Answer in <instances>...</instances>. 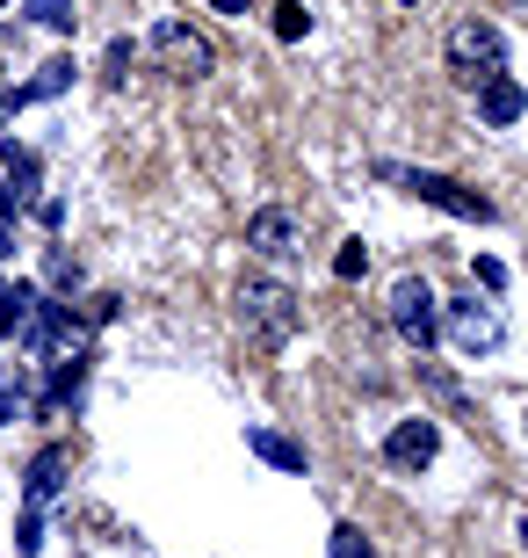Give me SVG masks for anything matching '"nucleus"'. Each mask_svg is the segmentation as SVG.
Listing matches in <instances>:
<instances>
[{
    "instance_id": "f257e3e1",
    "label": "nucleus",
    "mask_w": 528,
    "mask_h": 558,
    "mask_svg": "<svg viewBox=\"0 0 528 558\" xmlns=\"http://www.w3.org/2000/svg\"><path fill=\"white\" fill-rule=\"evenodd\" d=\"M232 305H240L246 341H261V349H290L297 327H305V298H297L290 283H275V276H246Z\"/></svg>"
},
{
    "instance_id": "f03ea898",
    "label": "nucleus",
    "mask_w": 528,
    "mask_h": 558,
    "mask_svg": "<svg viewBox=\"0 0 528 558\" xmlns=\"http://www.w3.org/2000/svg\"><path fill=\"white\" fill-rule=\"evenodd\" d=\"M442 65H449V81H492V73H507V37L492 29L486 15H456L449 22V37H442Z\"/></svg>"
},
{
    "instance_id": "7ed1b4c3",
    "label": "nucleus",
    "mask_w": 528,
    "mask_h": 558,
    "mask_svg": "<svg viewBox=\"0 0 528 558\" xmlns=\"http://www.w3.org/2000/svg\"><path fill=\"white\" fill-rule=\"evenodd\" d=\"M377 174H384V182H398L406 196H420V204L449 210V218H470V226H492V218H500V204H492V196H478L470 182H456V174H434V167H398V160H384Z\"/></svg>"
},
{
    "instance_id": "20e7f679",
    "label": "nucleus",
    "mask_w": 528,
    "mask_h": 558,
    "mask_svg": "<svg viewBox=\"0 0 528 558\" xmlns=\"http://www.w3.org/2000/svg\"><path fill=\"white\" fill-rule=\"evenodd\" d=\"M391 333H398L413 355H427L442 341V298L427 290V276H398V283H391Z\"/></svg>"
},
{
    "instance_id": "39448f33",
    "label": "nucleus",
    "mask_w": 528,
    "mask_h": 558,
    "mask_svg": "<svg viewBox=\"0 0 528 558\" xmlns=\"http://www.w3.org/2000/svg\"><path fill=\"white\" fill-rule=\"evenodd\" d=\"M152 59H160V73H174V81H210V73H218L210 37H204V29H188L182 15H167L160 29H152Z\"/></svg>"
},
{
    "instance_id": "423d86ee",
    "label": "nucleus",
    "mask_w": 528,
    "mask_h": 558,
    "mask_svg": "<svg viewBox=\"0 0 528 558\" xmlns=\"http://www.w3.org/2000/svg\"><path fill=\"white\" fill-rule=\"evenodd\" d=\"M442 333L456 341V355L478 363V355H492L500 341H507V319H500L492 305H478V298H456V305H442Z\"/></svg>"
},
{
    "instance_id": "0eeeda50",
    "label": "nucleus",
    "mask_w": 528,
    "mask_h": 558,
    "mask_svg": "<svg viewBox=\"0 0 528 558\" xmlns=\"http://www.w3.org/2000/svg\"><path fill=\"white\" fill-rule=\"evenodd\" d=\"M434 457H442V428H434L427 414L398 421V428L384 435V464H391V472H427Z\"/></svg>"
},
{
    "instance_id": "6e6552de",
    "label": "nucleus",
    "mask_w": 528,
    "mask_h": 558,
    "mask_svg": "<svg viewBox=\"0 0 528 558\" xmlns=\"http://www.w3.org/2000/svg\"><path fill=\"white\" fill-rule=\"evenodd\" d=\"M246 247L254 254H268V262H290V254H305V226H297V218H290V210H254V218H246Z\"/></svg>"
},
{
    "instance_id": "1a4fd4ad",
    "label": "nucleus",
    "mask_w": 528,
    "mask_h": 558,
    "mask_svg": "<svg viewBox=\"0 0 528 558\" xmlns=\"http://www.w3.org/2000/svg\"><path fill=\"white\" fill-rule=\"evenodd\" d=\"M29 196H37V153L15 145V138H0V218H15Z\"/></svg>"
},
{
    "instance_id": "9d476101",
    "label": "nucleus",
    "mask_w": 528,
    "mask_h": 558,
    "mask_svg": "<svg viewBox=\"0 0 528 558\" xmlns=\"http://www.w3.org/2000/svg\"><path fill=\"white\" fill-rule=\"evenodd\" d=\"M521 109H528V87L514 81V73H492V81H478V117H486L492 131L521 124Z\"/></svg>"
},
{
    "instance_id": "9b49d317",
    "label": "nucleus",
    "mask_w": 528,
    "mask_h": 558,
    "mask_svg": "<svg viewBox=\"0 0 528 558\" xmlns=\"http://www.w3.org/2000/svg\"><path fill=\"white\" fill-rule=\"evenodd\" d=\"M246 450L268 457L275 472H305V442H290V435H275V428H246Z\"/></svg>"
},
{
    "instance_id": "f8f14e48",
    "label": "nucleus",
    "mask_w": 528,
    "mask_h": 558,
    "mask_svg": "<svg viewBox=\"0 0 528 558\" xmlns=\"http://www.w3.org/2000/svg\"><path fill=\"white\" fill-rule=\"evenodd\" d=\"M65 81H73V59H51V65H37V81H29V87H8L0 102H8V109H22V102H44V95H59Z\"/></svg>"
},
{
    "instance_id": "ddd939ff",
    "label": "nucleus",
    "mask_w": 528,
    "mask_h": 558,
    "mask_svg": "<svg viewBox=\"0 0 528 558\" xmlns=\"http://www.w3.org/2000/svg\"><path fill=\"white\" fill-rule=\"evenodd\" d=\"M29 312H37V290L29 283H0V341H15L29 327Z\"/></svg>"
},
{
    "instance_id": "4468645a",
    "label": "nucleus",
    "mask_w": 528,
    "mask_h": 558,
    "mask_svg": "<svg viewBox=\"0 0 528 558\" xmlns=\"http://www.w3.org/2000/svg\"><path fill=\"white\" fill-rule=\"evenodd\" d=\"M65 486V450H44L37 464H29V500H51Z\"/></svg>"
},
{
    "instance_id": "2eb2a0df",
    "label": "nucleus",
    "mask_w": 528,
    "mask_h": 558,
    "mask_svg": "<svg viewBox=\"0 0 528 558\" xmlns=\"http://www.w3.org/2000/svg\"><path fill=\"white\" fill-rule=\"evenodd\" d=\"M22 15L37 22V29H73V22H81V8H73V0H22Z\"/></svg>"
},
{
    "instance_id": "dca6fc26",
    "label": "nucleus",
    "mask_w": 528,
    "mask_h": 558,
    "mask_svg": "<svg viewBox=\"0 0 528 558\" xmlns=\"http://www.w3.org/2000/svg\"><path fill=\"white\" fill-rule=\"evenodd\" d=\"M326 558H377V544H369L363 530H355V522H341V530L326 537Z\"/></svg>"
},
{
    "instance_id": "f3484780",
    "label": "nucleus",
    "mask_w": 528,
    "mask_h": 558,
    "mask_svg": "<svg viewBox=\"0 0 528 558\" xmlns=\"http://www.w3.org/2000/svg\"><path fill=\"white\" fill-rule=\"evenodd\" d=\"M305 29H311V8H305V0H283V8H275V37L297 44Z\"/></svg>"
},
{
    "instance_id": "a211bd4d",
    "label": "nucleus",
    "mask_w": 528,
    "mask_h": 558,
    "mask_svg": "<svg viewBox=\"0 0 528 558\" xmlns=\"http://www.w3.org/2000/svg\"><path fill=\"white\" fill-rule=\"evenodd\" d=\"M363 269H369V247H363V240H347V247L333 254V276H363Z\"/></svg>"
},
{
    "instance_id": "6ab92c4d",
    "label": "nucleus",
    "mask_w": 528,
    "mask_h": 558,
    "mask_svg": "<svg viewBox=\"0 0 528 558\" xmlns=\"http://www.w3.org/2000/svg\"><path fill=\"white\" fill-rule=\"evenodd\" d=\"M470 276H478V283H486V290H507V269H500L492 254H478V262H470Z\"/></svg>"
},
{
    "instance_id": "aec40b11",
    "label": "nucleus",
    "mask_w": 528,
    "mask_h": 558,
    "mask_svg": "<svg viewBox=\"0 0 528 558\" xmlns=\"http://www.w3.org/2000/svg\"><path fill=\"white\" fill-rule=\"evenodd\" d=\"M210 8H218V15H246V0H210Z\"/></svg>"
},
{
    "instance_id": "412c9836",
    "label": "nucleus",
    "mask_w": 528,
    "mask_h": 558,
    "mask_svg": "<svg viewBox=\"0 0 528 558\" xmlns=\"http://www.w3.org/2000/svg\"><path fill=\"white\" fill-rule=\"evenodd\" d=\"M0 421H15V399H8V392H0Z\"/></svg>"
},
{
    "instance_id": "4be33fe9",
    "label": "nucleus",
    "mask_w": 528,
    "mask_h": 558,
    "mask_svg": "<svg viewBox=\"0 0 528 558\" xmlns=\"http://www.w3.org/2000/svg\"><path fill=\"white\" fill-rule=\"evenodd\" d=\"M8 247H15V240H8V226H0V254H8Z\"/></svg>"
},
{
    "instance_id": "5701e85b",
    "label": "nucleus",
    "mask_w": 528,
    "mask_h": 558,
    "mask_svg": "<svg viewBox=\"0 0 528 558\" xmlns=\"http://www.w3.org/2000/svg\"><path fill=\"white\" fill-rule=\"evenodd\" d=\"M514 8H528V0H514Z\"/></svg>"
},
{
    "instance_id": "b1692460",
    "label": "nucleus",
    "mask_w": 528,
    "mask_h": 558,
    "mask_svg": "<svg viewBox=\"0 0 528 558\" xmlns=\"http://www.w3.org/2000/svg\"><path fill=\"white\" fill-rule=\"evenodd\" d=\"M398 8H413V0H398Z\"/></svg>"
}]
</instances>
